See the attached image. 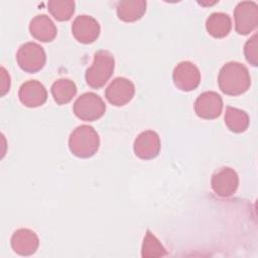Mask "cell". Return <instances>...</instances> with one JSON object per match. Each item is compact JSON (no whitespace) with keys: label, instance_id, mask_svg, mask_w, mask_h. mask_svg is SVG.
<instances>
[{"label":"cell","instance_id":"6da1fadb","mask_svg":"<svg viewBox=\"0 0 258 258\" xmlns=\"http://www.w3.org/2000/svg\"><path fill=\"white\" fill-rule=\"evenodd\" d=\"M218 84L224 94L231 96L244 94L251 85L249 71L240 62H228L220 70Z\"/></svg>","mask_w":258,"mask_h":258},{"label":"cell","instance_id":"3957f363","mask_svg":"<svg viewBox=\"0 0 258 258\" xmlns=\"http://www.w3.org/2000/svg\"><path fill=\"white\" fill-rule=\"evenodd\" d=\"M115 68L114 56L106 50H100L95 53L93 64L86 71V82L94 88H102L111 78Z\"/></svg>","mask_w":258,"mask_h":258},{"label":"cell","instance_id":"52a82bcc","mask_svg":"<svg viewBox=\"0 0 258 258\" xmlns=\"http://www.w3.org/2000/svg\"><path fill=\"white\" fill-rule=\"evenodd\" d=\"M134 85L133 83L124 78L119 77L114 79L105 91L106 99L114 106L120 107L128 104L134 96Z\"/></svg>","mask_w":258,"mask_h":258},{"label":"cell","instance_id":"9a60e30c","mask_svg":"<svg viewBox=\"0 0 258 258\" xmlns=\"http://www.w3.org/2000/svg\"><path fill=\"white\" fill-rule=\"evenodd\" d=\"M30 34L37 40L42 42L52 41L56 34L57 28L53 21L45 14L36 15L31 19L29 24Z\"/></svg>","mask_w":258,"mask_h":258},{"label":"cell","instance_id":"30bf717a","mask_svg":"<svg viewBox=\"0 0 258 258\" xmlns=\"http://www.w3.org/2000/svg\"><path fill=\"white\" fill-rule=\"evenodd\" d=\"M172 79L176 88L188 92L199 86L201 75L199 69L192 62L182 61L174 68Z\"/></svg>","mask_w":258,"mask_h":258},{"label":"cell","instance_id":"2e32d148","mask_svg":"<svg viewBox=\"0 0 258 258\" xmlns=\"http://www.w3.org/2000/svg\"><path fill=\"white\" fill-rule=\"evenodd\" d=\"M206 28L212 36L216 38H223L229 34L232 28L231 18L226 13L214 12L208 17L206 21Z\"/></svg>","mask_w":258,"mask_h":258},{"label":"cell","instance_id":"7402d4cb","mask_svg":"<svg viewBox=\"0 0 258 258\" xmlns=\"http://www.w3.org/2000/svg\"><path fill=\"white\" fill-rule=\"evenodd\" d=\"M244 53L248 62L252 66L258 64V42H257V34H254L245 44Z\"/></svg>","mask_w":258,"mask_h":258},{"label":"cell","instance_id":"44dd1931","mask_svg":"<svg viewBox=\"0 0 258 258\" xmlns=\"http://www.w3.org/2000/svg\"><path fill=\"white\" fill-rule=\"evenodd\" d=\"M142 257L146 258H154V257H161L166 255L165 249L157 240V238L150 232L147 231L144 241L142 244Z\"/></svg>","mask_w":258,"mask_h":258},{"label":"cell","instance_id":"ba28073f","mask_svg":"<svg viewBox=\"0 0 258 258\" xmlns=\"http://www.w3.org/2000/svg\"><path fill=\"white\" fill-rule=\"evenodd\" d=\"M72 33L79 42L89 44L98 38L100 34V25L92 16L79 15L73 21Z\"/></svg>","mask_w":258,"mask_h":258},{"label":"cell","instance_id":"ffe728a7","mask_svg":"<svg viewBox=\"0 0 258 258\" xmlns=\"http://www.w3.org/2000/svg\"><path fill=\"white\" fill-rule=\"evenodd\" d=\"M48 10L58 21L69 20L75 11L74 1H49Z\"/></svg>","mask_w":258,"mask_h":258},{"label":"cell","instance_id":"277c9868","mask_svg":"<svg viewBox=\"0 0 258 258\" xmlns=\"http://www.w3.org/2000/svg\"><path fill=\"white\" fill-rule=\"evenodd\" d=\"M73 111L79 119L86 122H93L104 115L106 105L100 96L88 92L81 95L76 100L73 106Z\"/></svg>","mask_w":258,"mask_h":258},{"label":"cell","instance_id":"5bb4252c","mask_svg":"<svg viewBox=\"0 0 258 258\" xmlns=\"http://www.w3.org/2000/svg\"><path fill=\"white\" fill-rule=\"evenodd\" d=\"M39 245L36 234L28 229H19L11 237V247L15 253L21 256H29L35 253Z\"/></svg>","mask_w":258,"mask_h":258},{"label":"cell","instance_id":"8992f818","mask_svg":"<svg viewBox=\"0 0 258 258\" xmlns=\"http://www.w3.org/2000/svg\"><path fill=\"white\" fill-rule=\"evenodd\" d=\"M235 29L239 34H249L258 25V5L253 1L238 3L234 11Z\"/></svg>","mask_w":258,"mask_h":258},{"label":"cell","instance_id":"8fae6325","mask_svg":"<svg viewBox=\"0 0 258 258\" xmlns=\"http://www.w3.org/2000/svg\"><path fill=\"white\" fill-rule=\"evenodd\" d=\"M222 109L223 100L216 92H205L195 102V112L202 119H215L221 115Z\"/></svg>","mask_w":258,"mask_h":258},{"label":"cell","instance_id":"e0dca14e","mask_svg":"<svg viewBox=\"0 0 258 258\" xmlns=\"http://www.w3.org/2000/svg\"><path fill=\"white\" fill-rule=\"evenodd\" d=\"M146 11V1L143 0H125L117 5L118 17L126 22H132L140 19Z\"/></svg>","mask_w":258,"mask_h":258},{"label":"cell","instance_id":"9c48e42d","mask_svg":"<svg viewBox=\"0 0 258 258\" xmlns=\"http://www.w3.org/2000/svg\"><path fill=\"white\" fill-rule=\"evenodd\" d=\"M211 184L215 194L227 198L236 192L239 185V177L234 169L222 167L213 174Z\"/></svg>","mask_w":258,"mask_h":258},{"label":"cell","instance_id":"7a4b0ae2","mask_svg":"<svg viewBox=\"0 0 258 258\" xmlns=\"http://www.w3.org/2000/svg\"><path fill=\"white\" fill-rule=\"evenodd\" d=\"M100 138L97 131L88 125L77 127L69 137L71 152L81 158L93 156L99 149Z\"/></svg>","mask_w":258,"mask_h":258},{"label":"cell","instance_id":"ac0fdd59","mask_svg":"<svg viewBox=\"0 0 258 258\" xmlns=\"http://www.w3.org/2000/svg\"><path fill=\"white\" fill-rule=\"evenodd\" d=\"M76 84L69 79H59L51 86V94L58 105L69 103L76 95Z\"/></svg>","mask_w":258,"mask_h":258},{"label":"cell","instance_id":"7c38bea8","mask_svg":"<svg viewBox=\"0 0 258 258\" xmlns=\"http://www.w3.org/2000/svg\"><path fill=\"white\" fill-rule=\"evenodd\" d=\"M134 152L141 159H152L160 150V139L156 132L146 130L141 132L134 141Z\"/></svg>","mask_w":258,"mask_h":258},{"label":"cell","instance_id":"d6986e66","mask_svg":"<svg viewBox=\"0 0 258 258\" xmlns=\"http://www.w3.org/2000/svg\"><path fill=\"white\" fill-rule=\"evenodd\" d=\"M225 123L231 131L240 133L244 132L248 128L250 120L245 111L233 107H227L225 113Z\"/></svg>","mask_w":258,"mask_h":258},{"label":"cell","instance_id":"4fadbf2b","mask_svg":"<svg viewBox=\"0 0 258 258\" xmlns=\"http://www.w3.org/2000/svg\"><path fill=\"white\" fill-rule=\"evenodd\" d=\"M18 97L24 106L35 108L45 103L47 99V92L40 82L36 80H29L21 85Z\"/></svg>","mask_w":258,"mask_h":258},{"label":"cell","instance_id":"603a6c76","mask_svg":"<svg viewBox=\"0 0 258 258\" xmlns=\"http://www.w3.org/2000/svg\"><path fill=\"white\" fill-rule=\"evenodd\" d=\"M0 86H1V89H0L1 96H4L9 91V88H10V77L4 68H1V84H0Z\"/></svg>","mask_w":258,"mask_h":258},{"label":"cell","instance_id":"5b68a950","mask_svg":"<svg viewBox=\"0 0 258 258\" xmlns=\"http://www.w3.org/2000/svg\"><path fill=\"white\" fill-rule=\"evenodd\" d=\"M18 66L27 73H36L40 71L46 61V54L42 46L35 42H26L22 44L16 54Z\"/></svg>","mask_w":258,"mask_h":258}]
</instances>
